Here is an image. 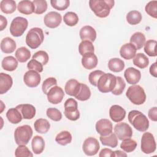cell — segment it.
<instances>
[{
    "instance_id": "6da1fadb",
    "label": "cell",
    "mask_w": 157,
    "mask_h": 157,
    "mask_svg": "<svg viewBox=\"0 0 157 157\" xmlns=\"http://www.w3.org/2000/svg\"><path fill=\"white\" fill-rule=\"evenodd\" d=\"M113 0H90L89 6L94 14L99 18L107 17L114 6Z\"/></svg>"
},
{
    "instance_id": "7a4b0ae2",
    "label": "cell",
    "mask_w": 157,
    "mask_h": 157,
    "mask_svg": "<svg viewBox=\"0 0 157 157\" xmlns=\"http://www.w3.org/2000/svg\"><path fill=\"white\" fill-rule=\"evenodd\" d=\"M128 120L133 127L139 131H146L149 127L147 117L141 112L136 110H131L128 113Z\"/></svg>"
},
{
    "instance_id": "3957f363",
    "label": "cell",
    "mask_w": 157,
    "mask_h": 157,
    "mask_svg": "<svg viewBox=\"0 0 157 157\" xmlns=\"http://www.w3.org/2000/svg\"><path fill=\"white\" fill-rule=\"evenodd\" d=\"M44 40V34L40 28H33L28 32L26 36V44L32 49L38 48Z\"/></svg>"
},
{
    "instance_id": "277c9868",
    "label": "cell",
    "mask_w": 157,
    "mask_h": 157,
    "mask_svg": "<svg viewBox=\"0 0 157 157\" xmlns=\"http://www.w3.org/2000/svg\"><path fill=\"white\" fill-rule=\"evenodd\" d=\"M126 96L135 105H141L146 100V94L144 88L138 85L130 86L126 91Z\"/></svg>"
},
{
    "instance_id": "5b68a950",
    "label": "cell",
    "mask_w": 157,
    "mask_h": 157,
    "mask_svg": "<svg viewBox=\"0 0 157 157\" xmlns=\"http://www.w3.org/2000/svg\"><path fill=\"white\" fill-rule=\"evenodd\" d=\"M117 82L116 76L110 73H104L102 75L97 83V87L99 91L106 93L112 91Z\"/></svg>"
},
{
    "instance_id": "8992f818",
    "label": "cell",
    "mask_w": 157,
    "mask_h": 157,
    "mask_svg": "<svg viewBox=\"0 0 157 157\" xmlns=\"http://www.w3.org/2000/svg\"><path fill=\"white\" fill-rule=\"evenodd\" d=\"M33 129L29 125L25 124L17 127L14 132V139L16 144L26 145L33 136Z\"/></svg>"
},
{
    "instance_id": "52a82bcc",
    "label": "cell",
    "mask_w": 157,
    "mask_h": 157,
    "mask_svg": "<svg viewBox=\"0 0 157 157\" xmlns=\"http://www.w3.org/2000/svg\"><path fill=\"white\" fill-rule=\"evenodd\" d=\"M28 26L26 18L17 17L11 22L10 26V33L14 37H20L23 34Z\"/></svg>"
},
{
    "instance_id": "ba28073f",
    "label": "cell",
    "mask_w": 157,
    "mask_h": 157,
    "mask_svg": "<svg viewBox=\"0 0 157 157\" xmlns=\"http://www.w3.org/2000/svg\"><path fill=\"white\" fill-rule=\"evenodd\" d=\"M77 108L78 103L74 99H67L64 102V113L66 117L71 121L77 120L80 117V112Z\"/></svg>"
},
{
    "instance_id": "9c48e42d",
    "label": "cell",
    "mask_w": 157,
    "mask_h": 157,
    "mask_svg": "<svg viewBox=\"0 0 157 157\" xmlns=\"http://www.w3.org/2000/svg\"><path fill=\"white\" fill-rule=\"evenodd\" d=\"M141 150L145 154H150L156 150V144L153 135L149 132H144L141 138Z\"/></svg>"
},
{
    "instance_id": "30bf717a",
    "label": "cell",
    "mask_w": 157,
    "mask_h": 157,
    "mask_svg": "<svg viewBox=\"0 0 157 157\" xmlns=\"http://www.w3.org/2000/svg\"><path fill=\"white\" fill-rule=\"evenodd\" d=\"M99 144L96 139L90 137L86 138L83 142L82 150L87 156H93L98 153L99 150Z\"/></svg>"
},
{
    "instance_id": "8fae6325",
    "label": "cell",
    "mask_w": 157,
    "mask_h": 157,
    "mask_svg": "<svg viewBox=\"0 0 157 157\" xmlns=\"http://www.w3.org/2000/svg\"><path fill=\"white\" fill-rule=\"evenodd\" d=\"M114 132L117 138L121 140L131 138L132 136L131 127L126 123H119L114 127Z\"/></svg>"
},
{
    "instance_id": "7c38bea8",
    "label": "cell",
    "mask_w": 157,
    "mask_h": 157,
    "mask_svg": "<svg viewBox=\"0 0 157 157\" xmlns=\"http://www.w3.org/2000/svg\"><path fill=\"white\" fill-rule=\"evenodd\" d=\"M47 96L49 102L53 104H58L60 103L64 98V93L61 87L56 85L49 90Z\"/></svg>"
},
{
    "instance_id": "4fadbf2b",
    "label": "cell",
    "mask_w": 157,
    "mask_h": 157,
    "mask_svg": "<svg viewBox=\"0 0 157 157\" xmlns=\"http://www.w3.org/2000/svg\"><path fill=\"white\" fill-rule=\"evenodd\" d=\"M41 80L40 75L38 72L34 70H29L23 76V81L26 85L30 88L37 86Z\"/></svg>"
},
{
    "instance_id": "5bb4252c",
    "label": "cell",
    "mask_w": 157,
    "mask_h": 157,
    "mask_svg": "<svg viewBox=\"0 0 157 157\" xmlns=\"http://www.w3.org/2000/svg\"><path fill=\"white\" fill-rule=\"evenodd\" d=\"M62 21V17L60 13L52 11L47 13L44 18L45 25L50 28H55L58 27Z\"/></svg>"
},
{
    "instance_id": "9a60e30c",
    "label": "cell",
    "mask_w": 157,
    "mask_h": 157,
    "mask_svg": "<svg viewBox=\"0 0 157 157\" xmlns=\"http://www.w3.org/2000/svg\"><path fill=\"white\" fill-rule=\"evenodd\" d=\"M96 130L101 136H108L112 132L113 126L112 122L105 118H102L98 120L96 123Z\"/></svg>"
},
{
    "instance_id": "2e32d148",
    "label": "cell",
    "mask_w": 157,
    "mask_h": 157,
    "mask_svg": "<svg viewBox=\"0 0 157 157\" xmlns=\"http://www.w3.org/2000/svg\"><path fill=\"white\" fill-rule=\"evenodd\" d=\"M109 116L113 121L119 123L124 119L126 111L120 105H113L110 108Z\"/></svg>"
},
{
    "instance_id": "e0dca14e",
    "label": "cell",
    "mask_w": 157,
    "mask_h": 157,
    "mask_svg": "<svg viewBox=\"0 0 157 157\" xmlns=\"http://www.w3.org/2000/svg\"><path fill=\"white\" fill-rule=\"evenodd\" d=\"M124 76L128 83L135 85L140 81L141 74L138 69L132 67H129L125 70Z\"/></svg>"
},
{
    "instance_id": "ac0fdd59",
    "label": "cell",
    "mask_w": 157,
    "mask_h": 157,
    "mask_svg": "<svg viewBox=\"0 0 157 157\" xmlns=\"http://www.w3.org/2000/svg\"><path fill=\"white\" fill-rule=\"evenodd\" d=\"M17 108L21 112L23 118L26 120H31L36 115V108L31 104H23L18 105Z\"/></svg>"
},
{
    "instance_id": "d6986e66",
    "label": "cell",
    "mask_w": 157,
    "mask_h": 157,
    "mask_svg": "<svg viewBox=\"0 0 157 157\" xmlns=\"http://www.w3.org/2000/svg\"><path fill=\"white\" fill-rule=\"evenodd\" d=\"M80 37L82 40L94 42L96 38V30L91 26L86 25L82 27L80 30Z\"/></svg>"
},
{
    "instance_id": "ffe728a7",
    "label": "cell",
    "mask_w": 157,
    "mask_h": 157,
    "mask_svg": "<svg viewBox=\"0 0 157 157\" xmlns=\"http://www.w3.org/2000/svg\"><path fill=\"white\" fill-rule=\"evenodd\" d=\"M98 59L94 53H88L83 56L82 58V66L86 69H92L96 67Z\"/></svg>"
},
{
    "instance_id": "44dd1931",
    "label": "cell",
    "mask_w": 157,
    "mask_h": 157,
    "mask_svg": "<svg viewBox=\"0 0 157 157\" xmlns=\"http://www.w3.org/2000/svg\"><path fill=\"white\" fill-rule=\"evenodd\" d=\"M136 47L131 43H126L121 46L120 50V56L125 59H132L136 54Z\"/></svg>"
},
{
    "instance_id": "7402d4cb",
    "label": "cell",
    "mask_w": 157,
    "mask_h": 157,
    "mask_svg": "<svg viewBox=\"0 0 157 157\" xmlns=\"http://www.w3.org/2000/svg\"><path fill=\"white\" fill-rule=\"evenodd\" d=\"M13 80L9 74L1 72L0 74V94H3L8 91L12 87Z\"/></svg>"
},
{
    "instance_id": "603a6c76",
    "label": "cell",
    "mask_w": 157,
    "mask_h": 157,
    "mask_svg": "<svg viewBox=\"0 0 157 157\" xmlns=\"http://www.w3.org/2000/svg\"><path fill=\"white\" fill-rule=\"evenodd\" d=\"M81 83L78 82L75 79H70L69 80L64 86L65 92L67 94L72 96H75L80 88Z\"/></svg>"
},
{
    "instance_id": "cb8c5ba5",
    "label": "cell",
    "mask_w": 157,
    "mask_h": 157,
    "mask_svg": "<svg viewBox=\"0 0 157 157\" xmlns=\"http://www.w3.org/2000/svg\"><path fill=\"white\" fill-rule=\"evenodd\" d=\"M17 9L21 13L25 15H31L34 12L35 7L32 1L23 0L18 2L17 5Z\"/></svg>"
},
{
    "instance_id": "d4e9b609",
    "label": "cell",
    "mask_w": 157,
    "mask_h": 157,
    "mask_svg": "<svg viewBox=\"0 0 157 157\" xmlns=\"http://www.w3.org/2000/svg\"><path fill=\"white\" fill-rule=\"evenodd\" d=\"M15 41L9 37H6L2 39L1 42V51L5 53H11L16 49Z\"/></svg>"
},
{
    "instance_id": "484cf974",
    "label": "cell",
    "mask_w": 157,
    "mask_h": 157,
    "mask_svg": "<svg viewBox=\"0 0 157 157\" xmlns=\"http://www.w3.org/2000/svg\"><path fill=\"white\" fill-rule=\"evenodd\" d=\"M31 147L33 151L39 155L43 152L45 148V142L42 137L39 136H35L31 142Z\"/></svg>"
},
{
    "instance_id": "4316f807",
    "label": "cell",
    "mask_w": 157,
    "mask_h": 157,
    "mask_svg": "<svg viewBox=\"0 0 157 157\" xmlns=\"http://www.w3.org/2000/svg\"><path fill=\"white\" fill-rule=\"evenodd\" d=\"M145 37L142 33L136 32L134 33L130 38V43L132 44L136 50L141 49L145 43Z\"/></svg>"
},
{
    "instance_id": "83f0119b",
    "label": "cell",
    "mask_w": 157,
    "mask_h": 157,
    "mask_svg": "<svg viewBox=\"0 0 157 157\" xmlns=\"http://www.w3.org/2000/svg\"><path fill=\"white\" fill-rule=\"evenodd\" d=\"M2 67L7 71H13L18 66L17 59L12 56H6L1 63Z\"/></svg>"
},
{
    "instance_id": "f1b7e54d",
    "label": "cell",
    "mask_w": 157,
    "mask_h": 157,
    "mask_svg": "<svg viewBox=\"0 0 157 157\" xmlns=\"http://www.w3.org/2000/svg\"><path fill=\"white\" fill-rule=\"evenodd\" d=\"M6 117L9 121L12 124L19 123L22 118V115L17 108H11L6 113Z\"/></svg>"
},
{
    "instance_id": "f546056e",
    "label": "cell",
    "mask_w": 157,
    "mask_h": 157,
    "mask_svg": "<svg viewBox=\"0 0 157 157\" xmlns=\"http://www.w3.org/2000/svg\"><path fill=\"white\" fill-rule=\"evenodd\" d=\"M35 130L40 134H45L50 129V124L46 119L39 118L36 120L34 123Z\"/></svg>"
},
{
    "instance_id": "4dcf8cb0",
    "label": "cell",
    "mask_w": 157,
    "mask_h": 157,
    "mask_svg": "<svg viewBox=\"0 0 157 157\" xmlns=\"http://www.w3.org/2000/svg\"><path fill=\"white\" fill-rule=\"evenodd\" d=\"M108 67L112 72H119L122 71L124 68V63L120 58H113L109 61Z\"/></svg>"
},
{
    "instance_id": "1f68e13d",
    "label": "cell",
    "mask_w": 157,
    "mask_h": 157,
    "mask_svg": "<svg viewBox=\"0 0 157 157\" xmlns=\"http://www.w3.org/2000/svg\"><path fill=\"white\" fill-rule=\"evenodd\" d=\"M99 139L103 145L112 148H115L118 145V138L115 133L112 132L105 136H101Z\"/></svg>"
},
{
    "instance_id": "d6a6232c",
    "label": "cell",
    "mask_w": 157,
    "mask_h": 157,
    "mask_svg": "<svg viewBox=\"0 0 157 157\" xmlns=\"http://www.w3.org/2000/svg\"><path fill=\"white\" fill-rule=\"evenodd\" d=\"M16 2L13 0H2L0 2V9L1 11L6 14L13 13L16 10Z\"/></svg>"
},
{
    "instance_id": "836d02e7",
    "label": "cell",
    "mask_w": 157,
    "mask_h": 157,
    "mask_svg": "<svg viewBox=\"0 0 157 157\" xmlns=\"http://www.w3.org/2000/svg\"><path fill=\"white\" fill-rule=\"evenodd\" d=\"M133 64L140 69H144L148 66L149 64V59L144 53H139L136 54L134 57Z\"/></svg>"
},
{
    "instance_id": "e575fe53",
    "label": "cell",
    "mask_w": 157,
    "mask_h": 157,
    "mask_svg": "<svg viewBox=\"0 0 157 157\" xmlns=\"http://www.w3.org/2000/svg\"><path fill=\"white\" fill-rule=\"evenodd\" d=\"M15 55L17 61L20 63H25L30 58L31 52L27 48L21 47L16 50Z\"/></svg>"
},
{
    "instance_id": "d590c367",
    "label": "cell",
    "mask_w": 157,
    "mask_h": 157,
    "mask_svg": "<svg viewBox=\"0 0 157 157\" xmlns=\"http://www.w3.org/2000/svg\"><path fill=\"white\" fill-rule=\"evenodd\" d=\"M55 140L61 145H66L71 142L72 135L67 131H63L56 135Z\"/></svg>"
},
{
    "instance_id": "8d00e7d4",
    "label": "cell",
    "mask_w": 157,
    "mask_h": 157,
    "mask_svg": "<svg viewBox=\"0 0 157 157\" xmlns=\"http://www.w3.org/2000/svg\"><path fill=\"white\" fill-rule=\"evenodd\" d=\"M91 96V91L89 87L84 84L81 83V86L80 90L78 94L75 96V98L81 101H85L90 99Z\"/></svg>"
},
{
    "instance_id": "74e56055",
    "label": "cell",
    "mask_w": 157,
    "mask_h": 157,
    "mask_svg": "<svg viewBox=\"0 0 157 157\" xmlns=\"http://www.w3.org/2000/svg\"><path fill=\"white\" fill-rule=\"evenodd\" d=\"M142 14L137 10H131L126 15V20L131 25L139 24L142 20Z\"/></svg>"
},
{
    "instance_id": "f35d334b",
    "label": "cell",
    "mask_w": 157,
    "mask_h": 157,
    "mask_svg": "<svg viewBox=\"0 0 157 157\" xmlns=\"http://www.w3.org/2000/svg\"><path fill=\"white\" fill-rule=\"evenodd\" d=\"M78 52L82 56H83L88 53H94V47L91 42L82 40L78 45Z\"/></svg>"
},
{
    "instance_id": "ab89813d",
    "label": "cell",
    "mask_w": 157,
    "mask_h": 157,
    "mask_svg": "<svg viewBox=\"0 0 157 157\" xmlns=\"http://www.w3.org/2000/svg\"><path fill=\"white\" fill-rule=\"evenodd\" d=\"M137 147V142L131 138H128L123 140L120 144V148L127 153L133 151Z\"/></svg>"
},
{
    "instance_id": "60d3db41",
    "label": "cell",
    "mask_w": 157,
    "mask_h": 157,
    "mask_svg": "<svg viewBox=\"0 0 157 157\" xmlns=\"http://www.w3.org/2000/svg\"><path fill=\"white\" fill-rule=\"evenodd\" d=\"M64 22L69 26H74L78 22V15L73 12H68L66 13L63 17Z\"/></svg>"
},
{
    "instance_id": "b9f144b4",
    "label": "cell",
    "mask_w": 157,
    "mask_h": 157,
    "mask_svg": "<svg viewBox=\"0 0 157 157\" xmlns=\"http://www.w3.org/2000/svg\"><path fill=\"white\" fill-rule=\"evenodd\" d=\"M156 41L155 40H148L144 44V52L150 56H156Z\"/></svg>"
},
{
    "instance_id": "7bdbcfd3",
    "label": "cell",
    "mask_w": 157,
    "mask_h": 157,
    "mask_svg": "<svg viewBox=\"0 0 157 157\" xmlns=\"http://www.w3.org/2000/svg\"><path fill=\"white\" fill-rule=\"evenodd\" d=\"M117 78V82L115 88L111 91L113 94L115 95H120L123 93L124 88L126 86V83L124 80L120 76L116 77Z\"/></svg>"
},
{
    "instance_id": "ee69618b",
    "label": "cell",
    "mask_w": 157,
    "mask_h": 157,
    "mask_svg": "<svg viewBox=\"0 0 157 157\" xmlns=\"http://www.w3.org/2000/svg\"><path fill=\"white\" fill-rule=\"evenodd\" d=\"M34 7V13L36 14H42L47 9V3L45 0H34L33 1Z\"/></svg>"
},
{
    "instance_id": "f6af8a7d",
    "label": "cell",
    "mask_w": 157,
    "mask_h": 157,
    "mask_svg": "<svg viewBox=\"0 0 157 157\" xmlns=\"http://www.w3.org/2000/svg\"><path fill=\"white\" fill-rule=\"evenodd\" d=\"M16 157H32L33 154L25 145H20L15 151Z\"/></svg>"
},
{
    "instance_id": "bcb514c9",
    "label": "cell",
    "mask_w": 157,
    "mask_h": 157,
    "mask_svg": "<svg viewBox=\"0 0 157 157\" xmlns=\"http://www.w3.org/2000/svg\"><path fill=\"white\" fill-rule=\"evenodd\" d=\"M46 114L49 118L55 121H59L62 118V113L56 108H48L46 111Z\"/></svg>"
},
{
    "instance_id": "7dc6e473",
    "label": "cell",
    "mask_w": 157,
    "mask_h": 157,
    "mask_svg": "<svg viewBox=\"0 0 157 157\" xmlns=\"http://www.w3.org/2000/svg\"><path fill=\"white\" fill-rule=\"evenodd\" d=\"M145 12L150 17L156 18H157V1H152L147 4L145 7Z\"/></svg>"
},
{
    "instance_id": "c3c4849f",
    "label": "cell",
    "mask_w": 157,
    "mask_h": 157,
    "mask_svg": "<svg viewBox=\"0 0 157 157\" xmlns=\"http://www.w3.org/2000/svg\"><path fill=\"white\" fill-rule=\"evenodd\" d=\"M50 4L56 10H64L69 6L70 1L69 0H51Z\"/></svg>"
},
{
    "instance_id": "681fc988",
    "label": "cell",
    "mask_w": 157,
    "mask_h": 157,
    "mask_svg": "<svg viewBox=\"0 0 157 157\" xmlns=\"http://www.w3.org/2000/svg\"><path fill=\"white\" fill-rule=\"evenodd\" d=\"M57 85V80L54 77H49L45 79L42 85V90L44 94H47L49 91V90L54 86Z\"/></svg>"
},
{
    "instance_id": "f907efd6",
    "label": "cell",
    "mask_w": 157,
    "mask_h": 157,
    "mask_svg": "<svg viewBox=\"0 0 157 157\" xmlns=\"http://www.w3.org/2000/svg\"><path fill=\"white\" fill-rule=\"evenodd\" d=\"M32 58L37 60L38 61L41 63L42 65H45L46 64H47L49 59L48 53L44 50H39L36 52L33 55Z\"/></svg>"
},
{
    "instance_id": "816d5d0a",
    "label": "cell",
    "mask_w": 157,
    "mask_h": 157,
    "mask_svg": "<svg viewBox=\"0 0 157 157\" xmlns=\"http://www.w3.org/2000/svg\"><path fill=\"white\" fill-rule=\"evenodd\" d=\"M104 73L105 72H104L103 71H100V70H96V71L91 72L89 74V76H88V80H89L90 83L92 85L96 86L97 83H98V81L99 77L102 75H103Z\"/></svg>"
},
{
    "instance_id": "f5cc1de1",
    "label": "cell",
    "mask_w": 157,
    "mask_h": 157,
    "mask_svg": "<svg viewBox=\"0 0 157 157\" xmlns=\"http://www.w3.org/2000/svg\"><path fill=\"white\" fill-rule=\"evenodd\" d=\"M27 67L29 69V70H34L38 72H42L43 71L42 64L34 59H31L28 63Z\"/></svg>"
},
{
    "instance_id": "db71d44e",
    "label": "cell",
    "mask_w": 157,
    "mask_h": 157,
    "mask_svg": "<svg viewBox=\"0 0 157 157\" xmlns=\"http://www.w3.org/2000/svg\"><path fill=\"white\" fill-rule=\"evenodd\" d=\"M148 115L149 118L153 121H157V107H153L151 108L148 110Z\"/></svg>"
},
{
    "instance_id": "11a10c76",
    "label": "cell",
    "mask_w": 157,
    "mask_h": 157,
    "mask_svg": "<svg viewBox=\"0 0 157 157\" xmlns=\"http://www.w3.org/2000/svg\"><path fill=\"white\" fill-rule=\"evenodd\" d=\"M99 157H104V156H110V157H115L114 156V152L109 149V148H103L101 150L99 154Z\"/></svg>"
},
{
    "instance_id": "9f6ffc18",
    "label": "cell",
    "mask_w": 157,
    "mask_h": 157,
    "mask_svg": "<svg viewBox=\"0 0 157 157\" xmlns=\"http://www.w3.org/2000/svg\"><path fill=\"white\" fill-rule=\"evenodd\" d=\"M156 62L152 64L150 67V73L154 77H157V66Z\"/></svg>"
},
{
    "instance_id": "6f0895ef",
    "label": "cell",
    "mask_w": 157,
    "mask_h": 157,
    "mask_svg": "<svg viewBox=\"0 0 157 157\" xmlns=\"http://www.w3.org/2000/svg\"><path fill=\"white\" fill-rule=\"evenodd\" d=\"M0 21H1V31H3L7 26V20L6 17L2 15H0Z\"/></svg>"
},
{
    "instance_id": "680465c9",
    "label": "cell",
    "mask_w": 157,
    "mask_h": 157,
    "mask_svg": "<svg viewBox=\"0 0 157 157\" xmlns=\"http://www.w3.org/2000/svg\"><path fill=\"white\" fill-rule=\"evenodd\" d=\"M114 152V156H126L127 155L126 153L121 151V150H116Z\"/></svg>"
}]
</instances>
